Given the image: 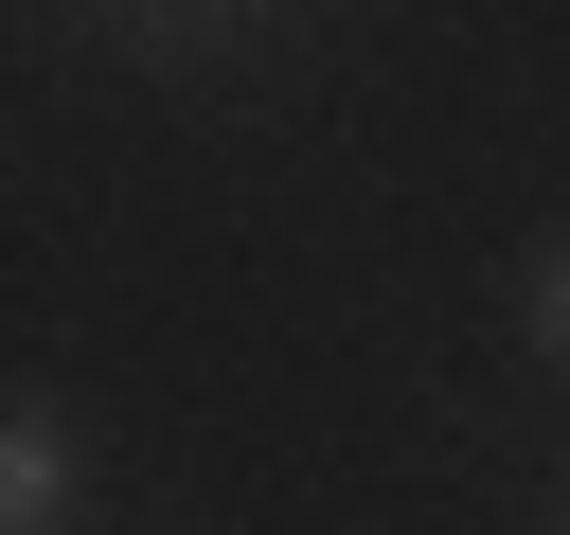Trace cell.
Here are the masks:
<instances>
[{
  "instance_id": "obj_3",
  "label": "cell",
  "mask_w": 570,
  "mask_h": 535,
  "mask_svg": "<svg viewBox=\"0 0 570 535\" xmlns=\"http://www.w3.org/2000/svg\"><path fill=\"white\" fill-rule=\"evenodd\" d=\"M552 535H570V517H552Z\"/></svg>"
},
{
  "instance_id": "obj_1",
  "label": "cell",
  "mask_w": 570,
  "mask_h": 535,
  "mask_svg": "<svg viewBox=\"0 0 570 535\" xmlns=\"http://www.w3.org/2000/svg\"><path fill=\"white\" fill-rule=\"evenodd\" d=\"M53 499H71V428L53 410H0V535H36Z\"/></svg>"
},
{
  "instance_id": "obj_2",
  "label": "cell",
  "mask_w": 570,
  "mask_h": 535,
  "mask_svg": "<svg viewBox=\"0 0 570 535\" xmlns=\"http://www.w3.org/2000/svg\"><path fill=\"white\" fill-rule=\"evenodd\" d=\"M517 303H534V339H552V357H570V232H552V250H534V268H517Z\"/></svg>"
}]
</instances>
